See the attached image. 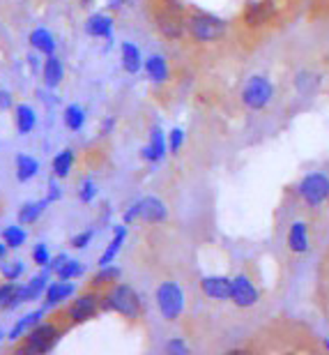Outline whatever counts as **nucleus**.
<instances>
[{
  "label": "nucleus",
  "instance_id": "obj_14",
  "mask_svg": "<svg viewBox=\"0 0 329 355\" xmlns=\"http://www.w3.org/2000/svg\"><path fill=\"white\" fill-rule=\"evenodd\" d=\"M39 171H42L39 159H35L28 153H17V157H14V175H17L19 182H30L33 178L39 175Z\"/></svg>",
  "mask_w": 329,
  "mask_h": 355
},
{
  "label": "nucleus",
  "instance_id": "obj_16",
  "mask_svg": "<svg viewBox=\"0 0 329 355\" xmlns=\"http://www.w3.org/2000/svg\"><path fill=\"white\" fill-rule=\"evenodd\" d=\"M44 314H46V309H44V307H42V309H33V311H28V314H26L24 318H19V321L12 325V330L7 332V339L17 344L21 337L28 335V332H30V330L35 328V325L42 323V318H44Z\"/></svg>",
  "mask_w": 329,
  "mask_h": 355
},
{
  "label": "nucleus",
  "instance_id": "obj_28",
  "mask_svg": "<svg viewBox=\"0 0 329 355\" xmlns=\"http://www.w3.org/2000/svg\"><path fill=\"white\" fill-rule=\"evenodd\" d=\"M288 245H290V250L297 252V254L309 250V233H306V224L304 222H295L290 226Z\"/></svg>",
  "mask_w": 329,
  "mask_h": 355
},
{
  "label": "nucleus",
  "instance_id": "obj_42",
  "mask_svg": "<svg viewBox=\"0 0 329 355\" xmlns=\"http://www.w3.org/2000/svg\"><path fill=\"white\" fill-rule=\"evenodd\" d=\"M113 125H116V123H113V118H106L104 120V125H102V134H104V137L113 130Z\"/></svg>",
  "mask_w": 329,
  "mask_h": 355
},
{
  "label": "nucleus",
  "instance_id": "obj_46",
  "mask_svg": "<svg viewBox=\"0 0 329 355\" xmlns=\"http://www.w3.org/2000/svg\"><path fill=\"white\" fill-rule=\"evenodd\" d=\"M168 5H170V10H180V7H182V0H168Z\"/></svg>",
  "mask_w": 329,
  "mask_h": 355
},
{
  "label": "nucleus",
  "instance_id": "obj_39",
  "mask_svg": "<svg viewBox=\"0 0 329 355\" xmlns=\"http://www.w3.org/2000/svg\"><path fill=\"white\" fill-rule=\"evenodd\" d=\"M14 288H17V282H5L0 284V309L7 307V302H10V297L14 293Z\"/></svg>",
  "mask_w": 329,
  "mask_h": 355
},
{
  "label": "nucleus",
  "instance_id": "obj_11",
  "mask_svg": "<svg viewBox=\"0 0 329 355\" xmlns=\"http://www.w3.org/2000/svg\"><path fill=\"white\" fill-rule=\"evenodd\" d=\"M136 210H139V219L150 222V224H161V222H166V217H168L166 205H163L157 196L141 198V201L136 203Z\"/></svg>",
  "mask_w": 329,
  "mask_h": 355
},
{
  "label": "nucleus",
  "instance_id": "obj_37",
  "mask_svg": "<svg viewBox=\"0 0 329 355\" xmlns=\"http://www.w3.org/2000/svg\"><path fill=\"white\" fill-rule=\"evenodd\" d=\"M46 201L48 203H55V201H60V198H62V187H60V184H58V178H51V180H48V187H46Z\"/></svg>",
  "mask_w": 329,
  "mask_h": 355
},
{
  "label": "nucleus",
  "instance_id": "obj_6",
  "mask_svg": "<svg viewBox=\"0 0 329 355\" xmlns=\"http://www.w3.org/2000/svg\"><path fill=\"white\" fill-rule=\"evenodd\" d=\"M272 92H274V88H272V83L265 79V76H251V79L247 81L244 90H242V102H244V106H249V109L260 111L269 104Z\"/></svg>",
  "mask_w": 329,
  "mask_h": 355
},
{
  "label": "nucleus",
  "instance_id": "obj_34",
  "mask_svg": "<svg viewBox=\"0 0 329 355\" xmlns=\"http://www.w3.org/2000/svg\"><path fill=\"white\" fill-rule=\"evenodd\" d=\"M97 196V182L92 180V178H85L81 182V187H78V201L81 203H92Z\"/></svg>",
  "mask_w": 329,
  "mask_h": 355
},
{
  "label": "nucleus",
  "instance_id": "obj_48",
  "mask_svg": "<svg viewBox=\"0 0 329 355\" xmlns=\"http://www.w3.org/2000/svg\"><path fill=\"white\" fill-rule=\"evenodd\" d=\"M325 344H327V349H329V339H327V342H325Z\"/></svg>",
  "mask_w": 329,
  "mask_h": 355
},
{
  "label": "nucleus",
  "instance_id": "obj_1",
  "mask_svg": "<svg viewBox=\"0 0 329 355\" xmlns=\"http://www.w3.org/2000/svg\"><path fill=\"white\" fill-rule=\"evenodd\" d=\"M102 307L125 318H136L141 314V297L130 284H116L102 300Z\"/></svg>",
  "mask_w": 329,
  "mask_h": 355
},
{
  "label": "nucleus",
  "instance_id": "obj_38",
  "mask_svg": "<svg viewBox=\"0 0 329 355\" xmlns=\"http://www.w3.org/2000/svg\"><path fill=\"white\" fill-rule=\"evenodd\" d=\"M182 144H184V132L182 130H173L168 134V148H170V153H173V155L180 153Z\"/></svg>",
  "mask_w": 329,
  "mask_h": 355
},
{
  "label": "nucleus",
  "instance_id": "obj_23",
  "mask_svg": "<svg viewBox=\"0 0 329 355\" xmlns=\"http://www.w3.org/2000/svg\"><path fill=\"white\" fill-rule=\"evenodd\" d=\"M120 60H123L125 72H130V74H139L141 72L143 55L139 51V46L132 44V42H123V46H120Z\"/></svg>",
  "mask_w": 329,
  "mask_h": 355
},
{
  "label": "nucleus",
  "instance_id": "obj_43",
  "mask_svg": "<svg viewBox=\"0 0 329 355\" xmlns=\"http://www.w3.org/2000/svg\"><path fill=\"white\" fill-rule=\"evenodd\" d=\"M7 252H10V247H7L5 243H0V263L7 259Z\"/></svg>",
  "mask_w": 329,
  "mask_h": 355
},
{
  "label": "nucleus",
  "instance_id": "obj_4",
  "mask_svg": "<svg viewBox=\"0 0 329 355\" xmlns=\"http://www.w3.org/2000/svg\"><path fill=\"white\" fill-rule=\"evenodd\" d=\"M157 307L166 321H177L184 311V293L175 282H163L157 288Z\"/></svg>",
  "mask_w": 329,
  "mask_h": 355
},
{
  "label": "nucleus",
  "instance_id": "obj_7",
  "mask_svg": "<svg viewBox=\"0 0 329 355\" xmlns=\"http://www.w3.org/2000/svg\"><path fill=\"white\" fill-rule=\"evenodd\" d=\"M99 304H102V300H99V295L95 293V291H88V293H81L78 297H74L69 304V321L71 323H85L90 321V318L97 316L99 311Z\"/></svg>",
  "mask_w": 329,
  "mask_h": 355
},
{
  "label": "nucleus",
  "instance_id": "obj_10",
  "mask_svg": "<svg viewBox=\"0 0 329 355\" xmlns=\"http://www.w3.org/2000/svg\"><path fill=\"white\" fill-rule=\"evenodd\" d=\"M74 293H76V284L74 282H67V279L48 282L44 295H42V297H44V309L60 307V304H65Z\"/></svg>",
  "mask_w": 329,
  "mask_h": 355
},
{
  "label": "nucleus",
  "instance_id": "obj_20",
  "mask_svg": "<svg viewBox=\"0 0 329 355\" xmlns=\"http://www.w3.org/2000/svg\"><path fill=\"white\" fill-rule=\"evenodd\" d=\"M157 26H159V31L166 35V37H170V40H177L184 33V21L177 17L175 10L161 12L159 17H157Z\"/></svg>",
  "mask_w": 329,
  "mask_h": 355
},
{
  "label": "nucleus",
  "instance_id": "obj_41",
  "mask_svg": "<svg viewBox=\"0 0 329 355\" xmlns=\"http://www.w3.org/2000/svg\"><path fill=\"white\" fill-rule=\"evenodd\" d=\"M14 106V99H12V92L10 90H0V111H7Z\"/></svg>",
  "mask_w": 329,
  "mask_h": 355
},
{
  "label": "nucleus",
  "instance_id": "obj_30",
  "mask_svg": "<svg viewBox=\"0 0 329 355\" xmlns=\"http://www.w3.org/2000/svg\"><path fill=\"white\" fill-rule=\"evenodd\" d=\"M83 272H85V268H83L81 261H76V259H67L65 263H62L58 270H55L53 275L58 277V279L74 282V279H78V277H83Z\"/></svg>",
  "mask_w": 329,
  "mask_h": 355
},
{
  "label": "nucleus",
  "instance_id": "obj_21",
  "mask_svg": "<svg viewBox=\"0 0 329 355\" xmlns=\"http://www.w3.org/2000/svg\"><path fill=\"white\" fill-rule=\"evenodd\" d=\"M166 155V137L159 127H154L152 134H150V144L143 148V159L148 162H159Z\"/></svg>",
  "mask_w": 329,
  "mask_h": 355
},
{
  "label": "nucleus",
  "instance_id": "obj_8",
  "mask_svg": "<svg viewBox=\"0 0 329 355\" xmlns=\"http://www.w3.org/2000/svg\"><path fill=\"white\" fill-rule=\"evenodd\" d=\"M299 194L309 205H320L329 198V178L325 173L306 175L302 187H299Z\"/></svg>",
  "mask_w": 329,
  "mask_h": 355
},
{
  "label": "nucleus",
  "instance_id": "obj_29",
  "mask_svg": "<svg viewBox=\"0 0 329 355\" xmlns=\"http://www.w3.org/2000/svg\"><path fill=\"white\" fill-rule=\"evenodd\" d=\"M0 238H3V243L10 247V250H21L28 240V231L24 229V224H12V226H5Z\"/></svg>",
  "mask_w": 329,
  "mask_h": 355
},
{
  "label": "nucleus",
  "instance_id": "obj_26",
  "mask_svg": "<svg viewBox=\"0 0 329 355\" xmlns=\"http://www.w3.org/2000/svg\"><path fill=\"white\" fill-rule=\"evenodd\" d=\"M85 120H88V116H85V109L81 104H67L65 111H62V123L69 132H81L85 127Z\"/></svg>",
  "mask_w": 329,
  "mask_h": 355
},
{
  "label": "nucleus",
  "instance_id": "obj_36",
  "mask_svg": "<svg viewBox=\"0 0 329 355\" xmlns=\"http://www.w3.org/2000/svg\"><path fill=\"white\" fill-rule=\"evenodd\" d=\"M92 240H95V229H85L81 233H76V236L69 240V245L74 247V250H85Z\"/></svg>",
  "mask_w": 329,
  "mask_h": 355
},
{
  "label": "nucleus",
  "instance_id": "obj_9",
  "mask_svg": "<svg viewBox=\"0 0 329 355\" xmlns=\"http://www.w3.org/2000/svg\"><path fill=\"white\" fill-rule=\"evenodd\" d=\"M258 288L254 286V282L247 275H238L235 279H231V300L238 307H254L258 302Z\"/></svg>",
  "mask_w": 329,
  "mask_h": 355
},
{
  "label": "nucleus",
  "instance_id": "obj_15",
  "mask_svg": "<svg viewBox=\"0 0 329 355\" xmlns=\"http://www.w3.org/2000/svg\"><path fill=\"white\" fill-rule=\"evenodd\" d=\"M14 127L19 137H28L37 127V111L30 104H17L14 106Z\"/></svg>",
  "mask_w": 329,
  "mask_h": 355
},
{
  "label": "nucleus",
  "instance_id": "obj_19",
  "mask_svg": "<svg viewBox=\"0 0 329 355\" xmlns=\"http://www.w3.org/2000/svg\"><path fill=\"white\" fill-rule=\"evenodd\" d=\"M48 203L46 198H39V201H26L24 205L19 208V224H24V226H30V224H37V219L44 215L46 208H48Z\"/></svg>",
  "mask_w": 329,
  "mask_h": 355
},
{
  "label": "nucleus",
  "instance_id": "obj_49",
  "mask_svg": "<svg viewBox=\"0 0 329 355\" xmlns=\"http://www.w3.org/2000/svg\"><path fill=\"white\" fill-rule=\"evenodd\" d=\"M83 3H90V0H83Z\"/></svg>",
  "mask_w": 329,
  "mask_h": 355
},
{
  "label": "nucleus",
  "instance_id": "obj_17",
  "mask_svg": "<svg viewBox=\"0 0 329 355\" xmlns=\"http://www.w3.org/2000/svg\"><path fill=\"white\" fill-rule=\"evenodd\" d=\"M85 33L97 40H113V17L109 14H92L85 21Z\"/></svg>",
  "mask_w": 329,
  "mask_h": 355
},
{
  "label": "nucleus",
  "instance_id": "obj_32",
  "mask_svg": "<svg viewBox=\"0 0 329 355\" xmlns=\"http://www.w3.org/2000/svg\"><path fill=\"white\" fill-rule=\"evenodd\" d=\"M295 86L299 92H304V95H309V92L318 90L320 86V76L313 74V72H299L297 79H295Z\"/></svg>",
  "mask_w": 329,
  "mask_h": 355
},
{
  "label": "nucleus",
  "instance_id": "obj_13",
  "mask_svg": "<svg viewBox=\"0 0 329 355\" xmlns=\"http://www.w3.org/2000/svg\"><path fill=\"white\" fill-rule=\"evenodd\" d=\"M42 79H44L46 88H58L62 81H65V65L55 53L46 55L44 62H42Z\"/></svg>",
  "mask_w": 329,
  "mask_h": 355
},
{
  "label": "nucleus",
  "instance_id": "obj_2",
  "mask_svg": "<svg viewBox=\"0 0 329 355\" xmlns=\"http://www.w3.org/2000/svg\"><path fill=\"white\" fill-rule=\"evenodd\" d=\"M184 28L189 31V35L196 42H217L219 37L226 35V21L212 14L196 12L184 21Z\"/></svg>",
  "mask_w": 329,
  "mask_h": 355
},
{
  "label": "nucleus",
  "instance_id": "obj_45",
  "mask_svg": "<svg viewBox=\"0 0 329 355\" xmlns=\"http://www.w3.org/2000/svg\"><path fill=\"white\" fill-rule=\"evenodd\" d=\"M28 60H30L33 72H37V69H39V58H35V55H30V58H28Z\"/></svg>",
  "mask_w": 329,
  "mask_h": 355
},
{
  "label": "nucleus",
  "instance_id": "obj_18",
  "mask_svg": "<svg viewBox=\"0 0 329 355\" xmlns=\"http://www.w3.org/2000/svg\"><path fill=\"white\" fill-rule=\"evenodd\" d=\"M28 42H30V46L42 55H51V53H55V49H58V42H55V37L46 31V28H35L30 33V37H28Z\"/></svg>",
  "mask_w": 329,
  "mask_h": 355
},
{
  "label": "nucleus",
  "instance_id": "obj_5",
  "mask_svg": "<svg viewBox=\"0 0 329 355\" xmlns=\"http://www.w3.org/2000/svg\"><path fill=\"white\" fill-rule=\"evenodd\" d=\"M48 270L44 268L42 272H37L35 277H30L26 284H17V288H14V293L10 297V302H7V307L5 309H14V307H19V304H24V302H35V300H39L42 295H44V291L48 286Z\"/></svg>",
  "mask_w": 329,
  "mask_h": 355
},
{
  "label": "nucleus",
  "instance_id": "obj_47",
  "mask_svg": "<svg viewBox=\"0 0 329 355\" xmlns=\"http://www.w3.org/2000/svg\"><path fill=\"white\" fill-rule=\"evenodd\" d=\"M5 337H7V335H5L3 330H0V344H3V339H5Z\"/></svg>",
  "mask_w": 329,
  "mask_h": 355
},
{
  "label": "nucleus",
  "instance_id": "obj_31",
  "mask_svg": "<svg viewBox=\"0 0 329 355\" xmlns=\"http://www.w3.org/2000/svg\"><path fill=\"white\" fill-rule=\"evenodd\" d=\"M0 275L5 277V282H19L21 277L26 275V263H24V261H19V259L3 261V263H0Z\"/></svg>",
  "mask_w": 329,
  "mask_h": 355
},
{
  "label": "nucleus",
  "instance_id": "obj_25",
  "mask_svg": "<svg viewBox=\"0 0 329 355\" xmlns=\"http://www.w3.org/2000/svg\"><path fill=\"white\" fill-rule=\"evenodd\" d=\"M125 238H127V226H116V229H113V238H111L109 247H106L104 254L99 257V268L109 266V263L116 261L118 252L123 250V245H125Z\"/></svg>",
  "mask_w": 329,
  "mask_h": 355
},
{
  "label": "nucleus",
  "instance_id": "obj_44",
  "mask_svg": "<svg viewBox=\"0 0 329 355\" xmlns=\"http://www.w3.org/2000/svg\"><path fill=\"white\" fill-rule=\"evenodd\" d=\"M125 3H127V0H109V7H111V10H120Z\"/></svg>",
  "mask_w": 329,
  "mask_h": 355
},
{
  "label": "nucleus",
  "instance_id": "obj_27",
  "mask_svg": "<svg viewBox=\"0 0 329 355\" xmlns=\"http://www.w3.org/2000/svg\"><path fill=\"white\" fill-rule=\"evenodd\" d=\"M74 150L71 148H65V150H60L58 155L53 157L51 162V168H53V175L58 178V180H65V178H69L71 168H74Z\"/></svg>",
  "mask_w": 329,
  "mask_h": 355
},
{
  "label": "nucleus",
  "instance_id": "obj_35",
  "mask_svg": "<svg viewBox=\"0 0 329 355\" xmlns=\"http://www.w3.org/2000/svg\"><path fill=\"white\" fill-rule=\"evenodd\" d=\"M48 261H51V252H48V247L44 243H37L33 247V263L37 268H46Z\"/></svg>",
  "mask_w": 329,
  "mask_h": 355
},
{
  "label": "nucleus",
  "instance_id": "obj_24",
  "mask_svg": "<svg viewBox=\"0 0 329 355\" xmlns=\"http://www.w3.org/2000/svg\"><path fill=\"white\" fill-rule=\"evenodd\" d=\"M143 67H145V74L150 76V81H154V83L168 81V62L163 55L159 53L150 55L148 60H143Z\"/></svg>",
  "mask_w": 329,
  "mask_h": 355
},
{
  "label": "nucleus",
  "instance_id": "obj_40",
  "mask_svg": "<svg viewBox=\"0 0 329 355\" xmlns=\"http://www.w3.org/2000/svg\"><path fill=\"white\" fill-rule=\"evenodd\" d=\"M166 351L173 353V355H187L189 353V346L182 342V339H170V342L166 344Z\"/></svg>",
  "mask_w": 329,
  "mask_h": 355
},
{
  "label": "nucleus",
  "instance_id": "obj_3",
  "mask_svg": "<svg viewBox=\"0 0 329 355\" xmlns=\"http://www.w3.org/2000/svg\"><path fill=\"white\" fill-rule=\"evenodd\" d=\"M60 328H55L53 323H37L35 328L24 337L26 342L21 346V353H35V355H44L51 353L53 346L60 339Z\"/></svg>",
  "mask_w": 329,
  "mask_h": 355
},
{
  "label": "nucleus",
  "instance_id": "obj_22",
  "mask_svg": "<svg viewBox=\"0 0 329 355\" xmlns=\"http://www.w3.org/2000/svg\"><path fill=\"white\" fill-rule=\"evenodd\" d=\"M272 14H274V3L272 0H260V3H251L244 12V21L249 26H260L265 24Z\"/></svg>",
  "mask_w": 329,
  "mask_h": 355
},
{
  "label": "nucleus",
  "instance_id": "obj_12",
  "mask_svg": "<svg viewBox=\"0 0 329 355\" xmlns=\"http://www.w3.org/2000/svg\"><path fill=\"white\" fill-rule=\"evenodd\" d=\"M200 288L212 300H231V277L210 275L200 279Z\"/></svg>",
  "mask_w": 329,
  "mask_h": 355
},
{
  "label": "nucleus",
  "instance_id": "obj_33",
  "mask_svg": "<svg viewBox=\"0 0 329 355\" xmlns=\"http://www.w3.org/2000/svg\"><path fill=\"white\" fill-rule=\"evenodd\" d=\"M120 279V268H116L113 263L109 266H102V270L95 275V284L102 286V284H111V282H118Z\"/></svg>",
  "mask_w": 329,
  "mask_h": 355
}]
</instances>
